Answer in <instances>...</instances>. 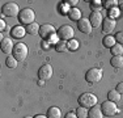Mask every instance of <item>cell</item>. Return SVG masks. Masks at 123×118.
Returning <instances> with one entry per match:
<instances>
[{
    "mask_svg": "<svg viewBox=\"0 0 123 118\" xmlns=\"http://www.w3.org/2000/svg\"><path fill=\"white\" fill-rule=\"evenodd\" d=\"M77 102L80 106H83V108L85 109H90L93 108V106H96V104H97V96H94L93 93H83L80 97L77 98Z\"/></svg>",
    "mask_w": 123,
    "mask_h": 118,
    "instance_id": "6da1fadb",
    "label": "cell"
},
{
    "mask_svg": "<svg viewBox=\"0 0 123 118\" xmlns=\"http://www.w3.org/2000/svg\"><path fill=\"white\" fill-rule=\"evenodd\" d=\"M34 19H36V13H34L33 9L30 8H24L21 9L18 14V21L22 26H29L30 24L34 22Z\"/></svg>",
    "mask_w": 123,
    "mask_h": 118,
    "instance_id": "7a4b0ae2",
    "label": "cell"
},
{
    "mask_svg": "<svg viewBox=\"0 0 123 118\" xmlns=\"http://www.w3.org/2000/svg\"><path fill=\"white\" fill-rule=\"evenodd\" d=\"M12 54H13V57L16 58L18 62H22V60H25V59H26V57H28L29 49H28V46H26L25 43H22V42L16 43Z\"/></svg>",
    "mask_w": 123,
    "mask_h": 118,
    "instance_id": "3957f363",
    "label": "cell"
},
{
    "mask_svg": "<svg viewBox=\"0 0 123 118\" xmlns=\"http://www.w3.org/2000/svg\"><path fill=\"white\" fill-rule=\"evenodd\" d=\"M20 12L21 11L18 9L17 3H7L1 8V14L3 16H8V17H18Z\"/></svg>",
    "mask_w": 123,
    "mask_h": 118,
    "instance_id": "277c9868",
    "label": "cell"
},
{
    "mask_svg": "<svg viewBox=\"0 0 123 118\" xmlns=\"http://www.w3.org/2000/svg\"><path fill=\"white\" fill-rule=\"evenodd\" d=\"M101 110H102V114H104V116H106V117H113V116H115V114L118 113V106H117L115 102L106 100V101L102 102Z\"/></svg>",
    "mask_w": 123,
    "mask_h": 118,
    "instance_id": "5b68a950",
    "label": "cell"
},
{
    "mask_svg": "<svg viewBox=\"0 0 123 118\" xmlns=\"http://www.w3.org/2000/svg\"><path fill=\"white\" fill-rule=\"evenodd\" d=\"M102 79V70L101 68H90L88 70V72L85 73V80L89 84H94V83L101 81Z\"/></svg>",
    "mask_w": 123,
    "mask_h": 118,
    "instance_id": "8992f818",
    "label": "cell"
},
{
    "mask_svg": "<svg viewBox=\"0 0 123 118\" xmlns=\"http://www.w3.org/2000/svg\"><path fill=\"white\" fill-rule=\"evenodd\" d=\"M74 29H72L71 25H63L58 29V38L63 41H71L74 39Z\"/></svg>",
    "mask_w": 123,
    "mask_h": 118,
    "instance_id": "52a82bcc",
    "label": "cell"
},
{
    "mask_svg": "<svg viewBox=\"0 0 123 118\" xmlns=\"http://www.w3.org/2000/svg\"><path fill=\"white\" fill-rule=\"evenodd\" d=\"M54 34H55V28H54V25H51V24H43V25H41L39 35H41V37H42L45 41L50 39V38H51Z\"/></svg>",
    "mask_w": 123,
    "mask_h": 118,
    "instance_id": "ba28073f",
    "label": "cell"
},
{
    "mask_svg": "<svg viewBox=\"0 0 123 118\" xmlns=\"http://www.w3.org/2000/svg\"><path fill=\"white\" fill-rule=\"evenodd\" d=\"M52 72H54V70H52L51 64H43V66L38 70V76H39V79L42 81H46V80H49V79H51Z\"/></svg>",
    "mask_w": 123,
    "mask_h": 118,
    "instance_id": "9c48e42d",
    "label": "cell"
},
{
    "mask_svg": "<svg viewBox=\"0 0 123 118\" xmlns=\"http://www.w3.org/2000/svg\"><path fill=\"white\" fill-rule=\"evenodd\" d=\"M77 28H79V30L81 32V33H84V34H90L92 33V24H90L89 21V19H85V17H83V19L80 20V21L77 22Z\"/></svg>",
    "mask_w": 123,
    "mask_h": 118,
    "instance_id": "30bf717a",
    "label": "cell"
},
{
    "mask_svg": "<svg viewBox=\"0 0 123 118\" xmlns=\"http://www.w3.org/2000/svg\"><path fill=\"white\" fill-rule=\"evenodd\" d=\"M115 25H117V22L113 17H106L102 21V32L104 33H111L115 29Z\"/></svg>",
    "mask_w": 123,
    "mask_h": 118,
    "instance_id": "8fae6325",
    "label": "cell"
},
{
    "mask_svg": "<svg viewBox=\"0 0 123 118\" xmlns=\"http://www.w3.org/2000/svg\"><path fill=\"white\" fill-rule=\"evenodd\" d=\"M0 47H1V51L4 52V54H8V55H9L11 52H13L14 43L12 42V39H11V38H3Z\"/></svg>",
    "mask_w": 123,
    "mask_h": 118,
    "instance_id": "7c38bea8",
    "label": "cell"
},
{
    "mask_svg": "<svg viewBox=\"0 0 123 118\" xmlns=\"http://www.w3.org/2000/svg\"><path fill=\"white\" fill-rule=\"evenodd\" d=\"M89 21L92 24L93 28H97V26H99L102 24L104 19H102V14L99 13V12H92L90 16H89Z\"/></svg>",
    "mask_w": 123,
    "mask_h": 118,
    "instance_id": "4fadbf2b",
    "label": "cell"
},
{
    "mask_svg": "<svg viewBox=\"0 0 123 118\" xmlns=\"http://www.w3.org/2000/svg\"><path fill=\"white\" fill-rule=\"evenodd\" d=\"M26 33V28L25 26H22V25H16V26H13L12 28V30H11V34H12V37L13 38H22L25 35Z\"/></svg>",
    "mask_w": 123,
    "mask_h": 118,
    "instance_id": "5bb4252c",
    "label": "cell"
},
{
    "mask_svg": "<svg viewBox=\"0 0 123 118\" xmlns=\"http://www.w3.org/2000/svg\"><path fill=\"white\" fill-rule=\"evenodd\" d=\"M67 13H68V17L72 20V21H77L79 22L81 19H83V17H81V11L77 9V8H71Z\"/></svg>",
    "mask_w": 123,
    "mask_h": 118,
    "instance_id": "9a60e30c",
    "label": "cell"
},
{
    "mask_svg": "<svg viewBox=\"0 0 123 118\" xmlns=\"http://www.w3.org/2000/svg\"><path fill=\"white\" fill-rule=\"evenodd\" d=\"M102 116L104 114H102L101 106H93L88 111V118H102Z\"/></svg>",
    "mask_w": 123,
    "mask_h": 118,
    "instance_id": "2e32d148",
    "label": "cell"
},
{
    "mask_svg": "<svg viewBox=\"0 0 123 118\" xmlns=\"http://www.w3.org/2000/svg\"><path fill=\"white\" fill-rule=\"evenodd\" d=\"M47 118H62V110L58 106H51L47 110Z\"/></svg>",
    "mask_w": 123,
    "mask_h": 118,
    "instance_id": "e0dca14e",
    "label": "cell"
},
{
    "mask_svg": "<svg viewBox=\"0 0 123 118\" xmlns=\"http://www.w3.org/2000/svg\"><path fill=\"white\" fill-rule=\"evenodd\" d=\"M121 97H122V94L119 93L117 89H111V91H109V93H107V100L115 102V104L118 101H121Z\"/></svg>",
    "mask_w": 123,
    "mask_h": 118,
    "instance_id": "ac0fdd59",
    "label": "cell"
},
{
    "mask_svg": "<svg viewBox=\"0 0 123 118\" xmlns=\"http://www.w3.org/2000/svg\"><path fill=\"white\" fill-rule=\"evenodd\" d=\"M110 63L114 68H122L123 67V57L122 55H114V57L111 58Z\"/></svg>",
    "mask_w": 123,
    "mask_h": 118,
    "instance_id": "d6986e66",
    "label": "cell"
},
{
    "mask_svg": "<svg viewBox=\"0 0 123 118\" xmlns=\"http://www.w3.org/2000/svg\"><path fill=\"white\" fill-rule=\"evenodd\" d=\"M39 29H41L39 24L33 22V24H30L29 26H26V33H29L31 35H37V34H39Z\"/></svg>",
    "mask_w": 123,
    "mask_h": 118,
    "instance_id": "ffe728a7",
    "label": "cell"
},
{
    "mask_svg": "<svg viewBox=\"0 0 123 118\" xmlns=\"http://www.w3.org/2000/svg\"><path fill=\"white\" fill-rule=\"evenodd\" d=\"M102 43H104L105 47H107V49H111V47H113V46L117 43L115 37H113V35H105L104 39H102Z\"/></svg>",
    "mask_w": 123,
    "mask_h": 118,
    "instance_id": "44dd1931",
    "label": "cell"
},
{
    "mask_svg": "<svg viewBox=\"0 0 123 118\" xmlns=\"http://www.w3.org/2000/svg\"><path fill=\"white\" fill-rule=\"evenodd\" d=\"M68 49V42L67 41H63V39H59L56 43H55V50L58 52H63Z\"/></svg>",
    "mask_w": 123,
    "mask_h": 118,
    "instance_id": "7402d4cb",
    "label": "cell"
},
{
    "mask_svg": "<svg viewBox=\"0 0 123 118\" xmlns=\"http://www.w3.org/2000/svg\"><path fill=\"white\" fill-rule=\"evenodd\" d=\"M17 63H18V60H17L14 57H8L7 59H5V64H7L8 68H16Z\"/></svg>",
    "mask_w": 123,
    "mask_h": 118,
    "instance_id": "603a6c76",
    "label": "cell"
},
{
    "mask_svg": "<svg viewBox=\"0 0 123 118\" xmlns=\"http://www.w3.org/2000/svg\"><path fill=\"white\" fill-rule=\"evenodd\" d=\"M110 50H111V54L113 55H123V46L119 45V43H115Z\"/></svg>",
    "mask_w": 123,
    "mask_h": 118,
    "instance_id": "cb8c5ba5",
    "label": "cell"
},
{
    "mask_svg": "<svg viewBox=\"0 0 123 118\" xmlns=\"http://www.w3.org/2000/svg\"><path fill=\"white\" fill-rule=\"evenodd\" d=\"M88 109L83 108V106H80V108H77V110L75 111L76 116H77V118H88Z\"/></svg>",
    "mask_w": 123,
    "mask_h": 118,
    "instance_id": "d4e9b609",
    "label": "cell"
},
{
    "mask_svg": "<svg viewBox=\"0 0 123 118\" xmlns=\"http://www.w3.org/2000/svg\"><path fill=\"white\" fill-rule=\"evenodd\" d=\"M102 7H104V4H102V1H99V0H94V1L90 3V8L93 9V12H99L98 9H101Z\"/></svg>",
    "mask_w": 123,
    "mask_h": 118,
    "instance_id": "484cf974",
    "label": "cell"
},
{
    "mask_svg": "<svg viewBox=\"0 0 123 118\" xmlns=\"http://www.w3.org/2000/svg\"><path fill=\"white\" fill-rule=\"evenodd\" d=\"M117 5H118L117 0H106V1H104V8H107V9H113Z\"/></svg>",
    "mask_w": 123,
    "mask_h": 118,
    "instance_id": "4316f807",
    "label": "cell"
},
{
    "mask_svg": "<svg viewBox=\"0 0 123 118\" xmlns=\"http://www.w3.org/2000/svg\"><path fill=\"white\" fill-rule=\"evenodd\" d=\"M77 47H79V42L76 39H71L68 42V49L69 50H77Z\"/></svg>",
    "mask_w": 123,
    "mask_h": 118,
    "instance_id": "83f0119b",
    "label": "cell"
},
{
    "mask_svg": "<svg viewBox=\"0 0 123 118\" xmlns=\"http://www.w3.org/2000/svg\"><path fill=\"white\" fill-rule=\"evenodd\" d=\"M64 4L68 5V7H72V8H76V5L79 4V0H64Z\"/></svg>",
    "mask_w": 123,
    "mask_h": 118,
    "instance_id": "f1b7e54d",
    "label": "cell"
},
{
    "mask_svg": "<svg viewBox=\"0 0 123 118\" xmlns=\"http://www.w3.org/2000/svg\"><path fill=\"white\" fill-rule=\"evenodd\" d=\"M115 41H117V43L123 46V32H118L115 34Z\"/></svg>",
    "mask_w": 123,
    "mask_h": 118,
    "instance_id": "f546056e",
    "label": "cell"
},
{
    "mask_svg": "<svg viewBox=\"0 0 123 118\" xmlns=\"http://www.w3.org/2000/svg\"><path fill=\"white\" fill-rule=\"evenodd\" d=\"M115 89L118 91V92L121 93V94H123V81H121L118 85H117V88H115Z\"/></svg>",
    "mask_w": 123,
    "mask_h": 118,
    "instance_id": "4dcf8cb0",
    "label": "cell"
},
{
    "mask_svg": "<svg viewBox=\"0 0 123 118\" xmlns=\"http://www.w3.org/2000/svg\"><path fill=\"white\" fill-rule=\"evenodd\" d=\"M64 118H77V116H76V113H74V111H69V113L66 114Z\"/></svg>",
    "mask_w": 123,
    "mask_h": 118,
    "instance_id": "1f68e13d",
    "label": "cell"
},
{
    "mask_svg": "<svg viewBox=\"0 0 123 118\" xmlns=\"http://www.w3.org/2000/svg\"><path fill=\"white\" fill-rule=\"evenodd\" d=\"M4 29H5V21L4 20H0V30L4 32Z\"/></svg>",
    "mask_w": 123,
    "mask_h": 118,
    "instance_id": "d6a6232c",
    "label": "cell"
},
{
    "mask_svg": "<svg viewBox=\"0 0 123 118\" xmlns=\"http://www.w3.org/2000/svg\"><path fill=\"white\" fill-rule=\"evenodd\" d=\"M42 45H43V49H45V50H47V49H49V42H47V41H45V39H43Z\"/></svg>",
    "mask_w": 123,
    "mask_h": 118,
    "instance_id": "836d02e7",
    "label": "cell"
},
{
    "mask_svg": "<svg viewBox=\"0 0 123 118\" xmlns=\"http://www.w3.org/2000/svg\"><path fill=\"white\" fill-rule=\"evenodd\" d=\"M33 118H47V116H42V114H37L36 117H33Z\"/></svg>",
    "mask_w": 123,
    "mask_h": 118,
    "instance_id": "e575fe53",
    "label": "cell"
},
{
    "mask_svg": "<svg viewBox=\"0 0 123 118\" xmlns=\"http://www.w3.org/2000/svg\"><path fill=\"white\" fill-rule=\"evenodd\" d=\"M24 118H33V117H30V116H26V117H24Z\"/></svg>",
    "mask_w": 123,
    "mask_h": 118,
    "instance_id": "d590c367",
    "label": "cell"
}]
</instances>
